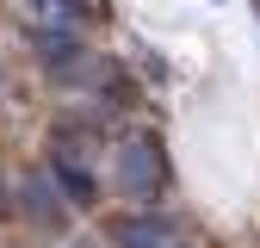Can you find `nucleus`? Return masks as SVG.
<instances>
[{
	"instance_id": "f257e3e1",
	"label": "nucleus",
	"mask_w": 260,
	"mask_h": 248,
	"mask_svg": "<svg viewBox=\"0 0 260 248\" xmlns=\"http://www.w3.org/2000/svg\"><path fill=\"white\" fill-rule=\"evenodd\" d=\"M118 180H124L130 199H155V186H161V149H155V137H130L118 149Z\"/></svg>"
},
{
	"instance_id": "f03ea898",
	"label": "nucleus",
	"mask_w": 260,
	"mask_h": 248,
	"mask_svg": "<svg viewBox=\"0 0 260 248\" xmlns=\"http://www.w3.org/2000/svg\"><path fill=\"white\" fill-rule=\"evenodd\" d=\"M112 242L118 248H180L168 224H155V217H112Z\"/></svg>"
},
{
	"instance_id": "7ed1b4c3",
	"label": "nucleus",
	"mask_w": 260,
	"mask_h": 248,
	"mask_svg": "<svg viewBox=\"0 0 260 248\" xmlns=\"http://www.w3.org/2000/svg\"><path fill=\"white\" fill-rule=\"evenodd\" d=\"M50 168H56V186H62L75 205H93V199H100L93 174H87V168H75V155H69V149H56V162H50Z\"/></svg>"
},
{
	"instance_id": "20e7f679",
	"label": "nucleus",
	"mask_w": 260,
	"mask_h": 248,
	"mask_svg": "<svg viewBox=\"0 0 260 248\" xmlns=\"http://www.w3.org/2000/svg\"><path fill=\"white\" fill-rule=\"evenodd\" d=\"M25 211H31V224H44V230L62 224V205L50 199V180H44V174H31V180H25Z\"/></svg>"
},
{
	"instance_id": "39448f33",
	"label": "nucleus",
	"mask_w": 260,
	"mask_h": 248,
	"mask_svg": "<svg viewBox=\"0 0 260 248\" xmlns=\"http://www.w3.org/2000/svg\"><path fill=\"white\" fill-rule=\"evenodd\" d=\"M38 56L50 62V69H69V62L81 56V44H75V31H38Z\"/></svg>"
},
{
	"instance_id": "423d86ee",
	"label": "nucleus",
	"mask_w": 260,
	"mask_h": 248,
	"mask_svg": "<svg viewBox=\"0 0 260 248\" xmlns=\"http://www.w3.org/2000/svg\"><path fill=\"white\" fill-rule=\"evenodd\" d=\"M0 211H7V180H0Z\"/></svg>"
}]
</instances>
